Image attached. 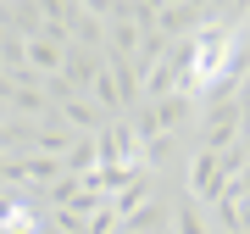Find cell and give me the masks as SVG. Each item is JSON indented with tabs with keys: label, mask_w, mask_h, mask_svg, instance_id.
Returning a JSON list of instances; mask_svg holds the SVG:
<instances>
[{
	"label": "cell",
	"mask_w": 250,
	"mask_h": 234,
	"mask_svg": "<svg viewBox=\"0 0 250 234\" xmlns=\"http://www.w3.org/2000/svg\"><path fill=\"white\" fill-rule=\"evenodd\" d=\"M228 184H233V173H228V162L217 151H195L189 156V201L217 207V201L228 195Z\"/></svg>",
	"instance_id": "6da1fadb"
},
{
	"label": "cell",
	"mask_w": 250,
	"mask_h": 234,
	"mask_svg": "<svg viewBox=\"0 0 250 234\" xmlns=\"http://www.w3.org/2000/svg\"><path fill=\"white\" fill-rule=\"evenodd\" d=\"M62 173H67V162L62 156H6V184L17 189V184H62Z\"/></svg>",
	"instance_id": "7a4b0ae2"
},
{
	"label": "cell",
	"mask_w": 250,
	"mask_h": 234,
	"mask_svg": "<svg viewBox=\"0 0 250 234\" xmlns=\"http://www.w3.org/2000/svg\"><path fill=\"white\" fill-rule=\"evenodd\" d=\"M62 123H72V128H95V106H89V95H67V100H62Z\"/></svg>",
	"instance_id": "3957f363"
},
{
	"label": "cell",
	"mask_w": 250,
	"mask_h": 234,
	"mask_svg": "<svg viewBox=\"0 0 250 234\" xmlns=\"http://www.w3.org/2000/svg\"><path fill=\"white\" fill-rule=\"evenodd\" d=\"M172 223H178V234H206V223H200V201H178V207H172Z\"/></svg>",
	"instance_id": "277c9868"
}]
</instances>
